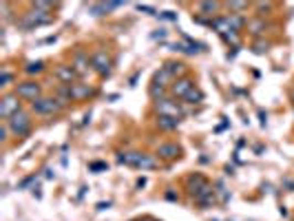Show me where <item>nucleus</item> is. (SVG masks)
Masks as SVG:
<instances>
[{"label":"nucleus","instance_id":"nucleus-1","mask_svg":"<svg viewBox=\"0 0 294 221\" xmlns=\"http://www.w3.org/2000/svg\"><path fill=\"white\" fill-rule=\"evenodd\" d=\"M49 22H53V16H51V13H45V11H40V9H31L29 13H25V16L20 18L18 25L23 27V29L31 31V29H38V27L49 25Z\"/></svg>","mask_w":294,"mask_h":221},{"label":"nucleus","instance_id":"nucleus-2","mask_svg":"<svg viewBox=\"0 0 294 221\" xmlns=\"http://www.w3.org/2000/svg\"><path fill=\"white\" fill-rule=\"evenodd\" d=\"M7 126L16 137H27L31 133V117H29L27 110H18L14 117L7 119Z\"/></svg>","mask_w":294,"mask_h":221},{"label":"nucleus","instance_id":"nucleus-3","mask_svg":"<svg viewBox=\"0 0 294 221\" xmlns=\"http://www.w3.org/2000/svg\"><path fill=\"white\" fill-rule=\"evenodd\" d=\"M155 109L160 113V117H175V119H182L184 110L179 106V102L175 97H164V100H157L155 102Z\"/></svg>","mask_w":294,"mask_h":221},{"label":"nucleus","instance_id":"nucleus-4","mask_svg":"<svg viewBox=\"0 0 294 221\" xmlns=\"http://www.w3.org/2000/svg\"><path fill=\"white\" fill-rule=\"evenodd\" d=\"M31 109H33V113H38V115H55L64 109V104L58 97H40V100H36L31 104Z\"/></svg>","mask_w":294,"mask_h":221},{"label":"nucleus","instance_id":"nucleus-5","mask_svg":"<svg viewBox=\"0 0 294 221\" xmlns=\"http://www.w3.org/2000/svg\"><path fill=\"white\" fill-rule=\"evenodd\" d=\"M111 66H113V60L107 51H95L93 55H91V69L98 75H102V78H107V75L111 73Z\"/></svg>","mask_w":294,"mask_h":221},{"label":"nucleus","instance_id":"nucleus-6","mask_svg":"<svg viewBox=\"0 0 294 221\" xmlns=\"http://www.w3.org/2000/svg\"><path fill=\"white\" fill-rule=\"evenodd\" d=\"M20 97L16 95H5L2 97V102H0V117H2V122H7V119L9 117H14L16 113H18V110H23L20 109Z\"/></svg>","mask_w":294,"mask_h":221},{"label":"nucleus","instance_id":"nucleus-7","mask_svg":"<svg viewBox=\"0 0 294 221\" xmlns=\"http://www.w3.org/2000/svg\"><path fill=\"white\" fill-rule=\"evenodd\" d=\"M16 95L20 100H29L33 104L36 100H40V84L38 82H23L16 86Z\"/></svg>","mask_w":294,"mask_h":221},{"label":"nucleus","instance_id":"nucleus-8","mask_svg":"<svg viewBox=\"0 0 294 221\" xmlns=\"http://www.w3.org/2000/svg\"><path fill=\"white\" fill-rule=\"evenodd\" d=\"M195 88V80H190V78H179V80H175V84L170 86V97H175V100H184V97L188 95V93Z\"/></svg>","mask_w":294,"mask_h":221},{"label":"nucleus","instance_id":"nucleus-9","mask_svg":"<svg viewBox=\"0 0 294 221\" xmlns=\"http://www.w3.org/2000/svg\"><path fill=\"white\" fill-rule=\"evenodd\" d=\"M186 186H188V193H190V194H192V199H195L197 194H199L201 190H206V188H208L210 184H208V179H206L204 175H199V172H195V175H190V177H188V179H186Z\"/></svg>","mask_w":294,"mask_h":221},{"label":"nucleus","instance_id":"nucleus-10","mask_svg":"<svg viewBox=\"0 0 294 221\" xmlns=\"http://www.w3.org/2000/svg\"><path fill=\"white\" fill-rule=\"evenodd\" d=\"M91 57L86 55L84 51H76V55H73V71L78 73V78H82V75H86L89 73V69H91Z\"/></svg>","mask_w":294,"mask_h":221},{"label":"nucleus","instance_id":"nucleus-11","mask_svg":"<svg viewBox=\"0 0 294 221\" xmlns=\"http://www.w3.org/2000/svg\"><path fill=\"white\" fill-rule=\"evenodd\" d=\"M95 88L86 82H76L71 84V100H86V97H93Z\"/></svg>","mask_w":294,"mask_h":221},{"label":"nucleus","instance_id":"nucleus-12","mask_svg":"<svg viewBox=\"0 0 294 221\" xmlns=\"http://www.w3.org/2000/svg\"><path fill=\"white\" fill-rule=\"evenodd\" d=\"M55 78H58L64 86H71V84H76L78 73L73 71V66H58V69H55Z\"/></svg>","mask_w":294,"mask_h":221},{"label":"nucleus","instance_id":"nucleus-13","mask_svg":"<svg viewBox=\"0 0 294 221\" xmlns=\"http://www.w3.org/2000/svg\"><path fill=\"white\" fill-rule=\"evenodd\" d=\"M214 201H217V197H214V190H213V186H208V188H206V190H201V193L195 197V203H197V206H199V208H210Z\"/></svg>","mask_w":294,"mask_h":221},{"label":"nucleus","instance_id":"nucleus-14","mask_svg":"<svg viewBox=\"0 0 294 221\" xmlns=\"http://www.w3.org/2000/svg\"><path fill=\"white\" fill-rule=\"evenodd\" d=\"M153 84H157V86H164V88H166V86H173V84H175V75L170 73L166 66H161V69L155 73V80H153Z\"/></svg>","mask_w":294,"mask_h":221},{"label":"nucleus","instance_id":"nucleus-15","mask_svg":"<svg viewBox=\"0 0 294 221\" xmlns=\"http://www.w3.org/2000/svg\"><path fill=\"white\" fill-rule=\"evenodd\" d=\"M157 155H160L161 159H177L179 155H182V148H179L177 144H160Z\"/></svg>","mask_w":294,"mask_h":221},{"label":"nucleus","instance_id":"nucleus-16","mask_svg":"<svg viewBox=\"0 0 294 221\" xmlns=\"http://www.w3.org/2000/svg\"><path fill=\"white\" fill-rule=\"evenodd\" d=\"M210 27H213V29L214 31H217V33L219 35H228V33H235V31H232V27H230V18H214V20H213V25H210Z\"/></svg>","mask_w":294,"mask_h":221},{"label":"nucleus","instance_id":"nucleus-17","mask_svg":"<svg viewBox=\"0 0 294 221\" xmlns=\"http://www.w3.org/2000/svg\"><path fill=\"white\" fill-rule=\"evenodd\" d=\"M160 164H157V159L153 157V155H144L142 153V157H139V164H137V168L139 170H153V168H157Z\"/></svg>","mask_w":294,"mask_h":221},{"label":"nucleus","instance_id":"nucleus-18","mask_svg":"<svg viewBox=\"0 0 294 221\" xmlns=\"http://www.w3.org/2000/svg\"><path fill=\"white\" fill-rule=\"evenodd\" d=\"M228 18H230V27H232V31H235V33H239L243 27H248V20H245L241 13H230Z\"/></svg>","mask_w":294,"mask_h":221},{"label":"nucleus","instance_id":"nucleus-19","mask_svg":"<svg viewBox=\"0 0 294 221\" xmlns=\"http://www.w3.org/2000/svg\"><path fill=\"white\" fill-rule=\"evenodd\" d=\"M266 20H263V18H254V20H250L248 22V29H250V33L252 35H261L263 31H266Z\"/></svg>","mask_w":294,"mask_h":221},{"label":"nucleus","instance_id":"nucleus-20","mask_svg":"<svg viewBox=\"0 0 294 221\" xmlns=\"http://www.w3.org/2000/svg\"><path fill=\"white\" fill-rule=\"evenodd\" d=\"M157 126H160L161 131H175V128L179 126V119H175V117H157Z\"/></svg>","mask_w":294,"mask_h":221},{"label":"nucleus","instance_id":"nucleus-21","mask_svg":"<svg viewBox=\"0 0 294 221\" xmlns=\"http://www.w3.org/2000/svg\"><path fill=\"white\" fill-rule=\"evenodd\" d=\"M184 102H188V104H199V102H204V91H199V88L195 86L186 97H184Z\"/></svg>","mask_w":294,"mask_h":221},{"label":"nucleus","instance_id":"nucleus-22","mask_svg":"<svg viewBox=\"0 0 294 221\" xmlns=\"http://www.w3.org/2000/svg\"><path fill=\"white\" fill-rule=\"evenodd\" d=\"M164 66H166V69H168L170 73H173L177 80L182 78V75H184V71H186V66H184L182 62H168V64H164Z\"/></svg>","mask_w":294,"mask_h":221},{"label":"nucleus","instance_id":"nucleus-23","mask_svg":"<svg viewBox=\"0 0 294 221\" xmlns=\"http://www.w3.org/2000/svg\"><path fill=\"white\" fill-rule=\"evenodd\" d=\"M197 7H199V13H204V16H213V13L219 9V2H199Z\"/></svg>","mask_w":294,"mask_h":221},{"label":"nucleus","instance_id":"nucleus-24","mask_svg":"<svg viewBox=\"0 0 294 221\" xmlns=\"http://www.w3.org/2000/svg\"><path fill=\"white\" fill-rule=\"evenodd\" d=\"M89 11L93 13V16H104V13H108L107 11V2H93V4H89Z\"/></svg>","mask_w":294,"mask_h":221},{"label":"nucleus","instance_id":"nucleus-25","mask_svg":"<svg viewBox=\"0 0 294 221\" xmlns=\"http://www.w3.org/2000/svg\"><path fill=\"white\" fill-rule=\"evenodd\" d=\"M151 97H153V100H164V97H166V88L164 86H157V84H153V86H151Z\"/></svg>","mask_w":294,"mask_h":221},{"label":"nucleus","instance_id":"nucleus-26","mask_svg":"<svg viewBox=\"0 0 294 221\" xmlns=\"http://www.w3.org/2000/svg\"><path fill=\"white\" fill-rule=\"evenodd\" d=\"M254 53H259V55H263V53H267V49H270V42H263V40H257V42L252 44Z\"/></svg>","mask_w":294,"mask_h":221},{"label":"nucleus","instance_id":"nucleus-27","mask_svg":"<svg viewBox=\"0 0 294 221\" xmlns=\"http://www.w3.org/2000/svg\"><path fill=\"white\" fill-rule=\"evenodd\" d=\"M42 69H45V62L38 60V62H29L27 69H25V71H27V73H40Z\"/></svg>","mask_w":294,"mask_h":221},{"label":"nucleus","instance_id":"nucleus-28","mask_svg":"<svg viewBox=\"0 0 294 221\" xmlns=\"http://www.w3.org/2000/svg\"><path fill=\"white\" fill-rule=\"evenodd\" d=\"M214 197H219V199H221V203H226V201H228V190L223 188V184H221V181H219V184H217V190H214Z\"/></svg>","mask_w":294,"mask_h":221},{"label":"nucleus","instance_id":"nucleus-29","mask_svg":"<svg viewBox=\"0 0 294 221\" xmlns=\"http://www.w3.org/2000/svg\"><path fill=\"white\" fill-rule=\"evenodd\" d=\"M33 9H40V11L49 13L51 9H53V2H42V0H38V2H33Z\"/></svg>","mask_w":294,"mask_h":221},{"label":"nucleus","instance_id":"nucleus-30","mask_svg":"<svg viewBox=\"0 0 294 221\" xmlns=\"http://www.w3.org/2000/svg\"><path fill=\"white\" fill-rule=\"evenodd\" d=\"M228 9H230V11H245V9H248V2H228Z\"/></svg>","mask_w":294,"mask_h":221},{"label":"nucleus","instance_id":"nucleus-31","mask_svg":"<svg viewBox=\"0 0 294 221\" xmlns=\"http://www.w3.org/2000/svg\"><path fill=\"white\" fill-rule=\"evenodd\" d=\"M11 78H14V75H11L7 69H2V75H0V86H9Z\"/></svg>","mask_w":294,"mask_h":221},{"label":"nucleus","instance_id":"nucleus-32","mask_svg":"<svg viewBox=\"0 0 294 221\" xmlns=\"http://www.w3.org/2000/svg\"><path fill=\"white\" fill-rule=\"evenodd\" d=\"M254 7H257L259 13H263V11H270V9H272V2H254Z\"/></svg>","mask_w":294,"mask_h":221},{"label":"nucleus","instance_id":"nucleus-33","mask_svg":"<svg viewBox=\"0 0 294 221\" xmlns=\"http://www.w3.org/2000/svg\"><path fill=\"white\" fill-rule=\"evenodd\" d=\"M91 170H95V172H98V170H107V164H102V162H93V164H91Z\"/></svg>","mask_w":294,"mask_h":221},{"label":"nucleus","instance_id":"nucleus-34","mask_svg":"<svg viewBox=\"0 0 294 221\" xmlns=\"http://www.w3.org/2000/svg\"><path fill=\"white\" fill-rule=\"evenodd\" d=\"M137 11H146V13H151V16H157V11H155V9L146 7V4H137Z\"/></svg>","mask_w":294,"mask_h":221},{"label":"nucleus","instance_id":"nucleus-35","mask_svg":"<svg viewBox=\"0 0 294 221\" xmlns=\"http://www.w3.org/2000/svg\"><path fill=\"white\" fill-rule=\"evenodd\" d=\"M160 18H164V20H177V16H175L173 11H164V13H160Z\"/></svg>","mask_w":294,"mask_h":221},{"label":"nucleus","instance_id":"nucleus-36","mask_svg":"<svg viewBox=\"0 0 294 221\" xmlns=\"http://www.w3.org/2000/svg\"><path fill=\"white\" fill-rule=\"evenodd\" d=\"M166 33H168V31H166V29H157V31H155V33H153V35H151V38H155V40H157V38H160V40H161V38H166Z\"/></svg>","mask_w":294,"mask_h":221},{"label":"nucleus","instance_id":"nucleus-37","mask_svg":"<svg viewBox=\"0 0 294 221\" xmlns=\"http://www.w3.org/2000/svg\"><path fill=\"white\" fill-rule=\"evenodd\" d=\"M33 179H36V177H27V179H23V181H20V186H18V188H27V186L31 184Z\"/></svg>","mask_w":294,"mask_h":221},{"label":"nucleus","instance_id":"nucleus-38","mask_svg":"<svg viewBox=\"0 0 294 221\" xmlns=\"http://www.w3.org/2000/svg\"><path fill=\"white\" fill-rule=\"evenodd\" d=\"M166 199H168V201H179V197L173 193V190H168V193H166Z\"/></svg>","mask_w":294,"mask_h":221},{"label":"nucleus","instance_id":"nucleus-39","mask_svg":"<svg viewBox=\"0 0 294 221\" xmlns=\"http://www.w3.org/2000/svg\"><path fill=\"white\" fill-rule=\"evenodd\" d=\"M45 177H47V179H51V177H55V172L51 170V168H47V170H45Z\"/></svg>","mask_w":294,"mask_h":221},{"label":"nucleus","instance_id":"nucleus-40","mask_svg":"<svg viewBox=\"0 0 294 221\" xmlns=\"http://www.w3.org/2000/svg\"><path fill=\"white\" fill-rule=\"evenodd\" d=\"M108 206H111V201H107V203H98V210H107Z\"/></svg>","mask_w":294,"mask_h":221},{"label":"nucleus","instance_id":"nucleus-41","mask_svg":"<svg viewBox=\"0 0 294 221\" xmlns=\"http://www.w3.org/2000/svg\"><path fill=\"white\" fill-rule=\"evenodd\" d=\"M142 186H146V179H144V177L142 179H137V188H142Z\"/></svg>","mask_w":294,"mask_h":221},{"label":"nucleus","instance_id":"nucleus-42","mask_svg":"<svg viewBox=\"0 0 294 221\" xmlns=\"http://www.w3.org/2000/svg\"><path fill=\"white\" fill-rule=\"evenodd\" d=\"M290 97H292V102H294V88H292V93H290Z\"/></svg>","mask_w":294,"mask_h":221},{"label":"nucleus","instance_id":"nucleus-43","mask_svg":"<svg viewBox=\"0 0 294 221\" xmlns=\"http://www.w3.org/2000/svg\"><path fill=\"white\" fill-rule=\"evenodd\" d=\"M144 221H153V219H144Z\"/></svg>","mask_w":294,"mask_h":221}]
</instances>
